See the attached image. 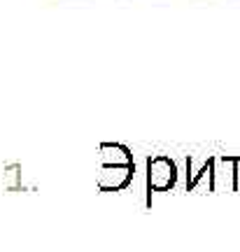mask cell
I'll return each mask as SVG.
<instances>
[{
  "mask_svg": "<svg viewBox=\"0 0 240 252\" xmlns=\"http://www.w3.org/2000/svg\"><path fill=\"white\" fill-rule=\"evenodd\" d=\"M175 182H178V166L170 157L159 154L147 159V191H150L147 203H151V191H168L175 187Z\"/></svg>",
  "mask_w": 240,
  "mask_h": 252,
  "instance_id": "obj_1",
  "label": "cell"
},
{
  "mask_svg": "<svg viewBox=\"0 0 240 252\" xmlns=\"http://www.w3.org/2000/svg\"><path fill=\"white\" fill-rule=\"evenodd\" d=\"M135 173L133 166H100V175H98V189L100 191H121L131 185Z\"/></svg>",
  "mask_w": 240,
  "mask_h": 252,
  "instance_id": "obj_2",
  "label": "cell"
},
{
  "mask_svg": "<svg viewBox=\"0 0 240 252\" xmlns=\"http://www.w3.org/2000/svg\"><path fill=\"white\" fill-rule=\"evenodd\" d=\"M103 166H133V154L126 145L119 143H103L100 145Z\"/></svg>",
  "mask_w": 240,
  "mask_h": 252,
  "instance_id": "obj_3",
  "label": "cell"
},
{
  "mask_svg": "<svg viewBox=\"0 0 240 252\" xmlns=\"http://www.w3.org/2000/svg\"><path fill=\"white\" fill-rule=\"evenodd\" d=\"M205 173H208V175H212V173H214V159H212V157H210V159H208V161L203 163V168H201V171L196 173V175H187V191H191V189H196V185H198V180L203 178Z\"/></svg>",
  "mask_w": 240,
  "mask_h": 252,
  "instance_id": "obj_4",
  "label": "cell"
}]
</instances>
